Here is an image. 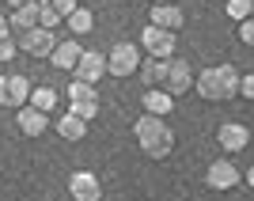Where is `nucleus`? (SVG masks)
Segmentation results:
<instances>
[{
  "instance_id": "18",
  "label": "nucleus",
  "mask_w": 254,
  "mask_h": 201,
  "mask_svg": "<svg viewBox=\"0 0 254 201\" xmlns=\"http://www.w3.org/2000/svg\"><path fill=\"white\" fill-rule=\"evenodd\" d=\"M137 76H140V87H144V91L163 87V80H167V61H159V57H144Z\"/></svg>"
},
{
  "instance_id": "10",
  "label": "nucleus",
  "mask_w": 254,
  "mask_h": 201,
  "mask_svg": "<svg viewBox=\"0 0 254 201\" xmlns=\"http://www.w3.org/2000/svg\"><path fill=\"white\" fill-rule=\"evenodd\" d=\"M8 23H11V34L19 38V34L34 31V27H42V0H31V4H19V8L8 11Z\"/></svg>"
},
{
  "instance_id": "4",
  "label": "nucleus",
  "mask_w": 254,
  "mask_h": 201,
  "mask_svg": "<svg viewBox=\"0 0 254 201\" xmlns=\"http://www.w3.org/2000/svg\"><path fill=\"white\" fill-rule=\"evenodd\" d=\"M243 182V171H239V163H235L232 156H220V159H212L209 167H205V186L216 194H228L235 190Z\"/></svg>"
},
{
  "instance_id": "20",
  "label": "nucleus",
  "mask_w": 254,
  "mask_h": 201,
  "mask_svg": "<svg viewBox=\"0 0 254 201\" xmlns=\"http://www.w3.org/2000/svg\"><path fill=\"white\" fill-rule=\"evenodd\" d=\"M64 27H68V34H72V38H84V34L95 31V15H91V11L80 4V8H76L68 19H64Z\"/></svg>"
},
{
  "instance_id": "6",
  "label": "nucleus",
  "mask_w": 254,
  "mask_h": 201,
  "mask_svg": "<svg viewBox=\"0 0 254 201\" xmlns=\"http://www.w3.org/2000/svg\"><path fill=\"white\" fill-rule=\"evenodd\" d=\"M175 46H179V34L175 31H163V27H156V23H148V27L140 31V50L148 53V57L171 61V57H175Z\"/></svg>"
},
{
  "instance_id": "33",
  "label": "nucleus",
  "mask_w": 254,
  "mask_h": 201,
  "mask_svg": "<svg viewBox=\"0 0 254 201\" xmlns=\"http://www.w3.org/2000/svg\"><path fill=\"white\" fill-rule=\"evenodd\" d=\"M80 4H84V0H80Z\"/></svg>"
},
{
  "instance_id": "14",
  "label": "nucleus",
  "mask_w": 254,
  "mask_h": 201,
  "mask_svg": "<svg viewBox=\"0 0 254 201\" xmlns=\"http://www.w3.org/2000/svg\"><path fill=\"white\" fill-rule=\"evenodd\" d=\"M148 23H156V27H163V31H182V23H186V11L179 8V4H152L148 11Z\"/></svg>"
},
{
  "instance_id": "23",
  "label": "nucleus",
  "mask_w": 254,
  "mask_h": 201,
  "mask_svg": "<svg viewBox=\"0 0 254 201\" xmlns=\"http://www.w3.org/2000/svg\"><path fill=\"white\" fill-rule=\"evenodd\" d=\"M15 53H19V38H15V34H4V38H0V65H8Z\"/></svg>"
},
{
  "instance_id": "2",
  "label": "nucleus",
  "mask_w": 254,
  "mask_h": 201,
  "mask_svg": "<svg viewBox=\"0 0 254 201\" xmlns=\"http://www.w3.org/2000/svg\"><path fill=\"white\" fill-rule=\"evenodd\" d=\"M133 133H137V144L148 159H167L175 152V133H171L167 118H156V114H140L133 122Z\"/></svg>"
},
{
  "instance_id": "17",
  "label": "nucleus",
  "mask_w": 254,
  "mask_h": 201,
  "mask_svg": "<svg viewBox=\"0 0 254 201\" xmlns=\"http://www.w3.org/2000/svg\"><path fill=\"white\" fill-rule=\"evenodd\" d=\"M140 106H144V114L167 118L171 110H175V95H171V91H163V87H152V91H144V95H140Z\"/></svg>"
},
{
  "instance_id": "3",
  "label": "nucleus",
  "mask_w": 254,
  "mask_h": 201,
  "mask_svg": "<svg viewBox=\"0 0 254 201\" xmlns=\"http://www.w3.org/2000/svg\"><path fill=\"white\" fill-rule=\"evenodd\" d=\"M106 72L126 80V76H137L140 72V46L137 42H114L110 53H106Z\"/></svg>"
},
{
  "instance_id": "11",
  "label": "nucleus",
  "mask_w": 254,
  "mask_h": 201,
  "mask_svg": "<svg viewBox=\"0 0 254 201\" xmlns=\"http://www.w3.org/2000/svg\"><path fill=\"white\" fill-rule=\"evenodd\" d=\"M68 194H72V201H99L103 198V182L91 171H72L68 175Z\"/></svg>"
},
{
  "instance_id": "21",
  "label": "nucleus",
  "mask_w": 254,
  "mask_h": 201,
  "mask_svg": "<svg viewBox=\"0 0 254 201\" xmlns=\"http://www.w3.org/2000/svg\"><path fill=\"white\" fill-rule=\"evenodd\" d=\"M31 106H38L42 114H53V106H57V91H53L50 84L34 87V91H31Z\"/></svg>"
},
{
  "instance_id": "15",
  "label": "nucleus",
  "mask_w": 254,
  "mask_h": 201,
  "mask_svg": "<svg viewBox=\"0 0 254 201\" xmlns=\"http://www.w3.org/2000/svg\"><path fill=\"white\" fill-rule=\"evenodd\" d=\"M80 57H84V50H80V38H68V42H57V50H53L50 65L57 68V72H76Z\"/></svg>"
},
{
  "instance_id": "22",
  "label": "nucleus",
  "mask_w": 254,
  "mask_h": 201,
  "mask_svg": "<svg viewBox=\"0 0 254 201\" xmlns=\"http://www.w3.org/2000/svg\"><path fill=\"white\" fill-rule=\"evenodd\" d=\"M228 19L232 23L254 19V0H228Z\"/></svg>"
},
{
  "instance_id": "8",
  "label": "nucleus",
  "mask_w": 254,
  "mask_h": 201,
  "mask_svg": "<svg viewBox=\"0 0 254 201\" xmlns=\"http://www.w3.org/2000/svg\"><path fill=\"white\" fill-rule=\"evenodd\" d=\"M19 50L27 53V57H34V61H50L53 50H57V34H53L50 27H34V31L19 34Z\"/></svg>"
},
{
  "instance_id": "13",
  "label": "nucleus",
  "mask_w": 254,
  "mask_h": 201,
  "mask_svg": "<svg viewBox=\"0 0 254 201\" xmlns=\"http://www.w3.org/2000/svg\"><path fill=\"white\" fill-rule=\"evenodd\" d=\"M76 80H87V84H99L103 76H110L106 72V53H99V50H84V57H80V65H76Z\"/></svg>"
},
{
  "instance_id": "12",
  "label": "nucleus",
  "mask_w": 254,
  "mask_h": 201,
  "mask_svg": "<svg viewBox=\"0 0 254 201\" xmlns=\"http://www.w3.org/2000/svg\"><path fill=\"white\" fill-rule=\"evenodd\" d=\"M15 126H19L23 137H42V133H50V114H42L38 106H19L15 110Z\"/></svg>"
},
{
  "instance_id": "28",
  "label": "nucleus",
  "mask_w": 254,
  "mask_h": 201,
  "mask_svg": "<svg viewBox=\"0 0 254 201\" xmlns=\"http://www.w3.org/2000/svg\"><path fill=\"white\" fill-rule=\"evenodd\" d=\"M11 34V23H8V8H4V0H0V38Z\"/></svg>"
},
{
  "instance_id": "16",
  "label": "nucleus",
  "mask_w": 254,
  "mask_h": 201,
  "mask_svg": "<svg viewBox=\"0 0 254 201\" xmlns=\"http://www.w3.org/2000/svg\"><path fill=\"white\" fill-rule=\"evenodd\" d=\"M53 133H57L61 140H68V144H76V140H84V137H87V122H84L80 114H72V110H68V114L57 118Z\"/></svg>"
},
{
  "instance_id": "27",
  "label": "nucleus",
  "mask_w": 254,
  "mask_h": 201,
  "mask_svg": "<svg viewBox=\"0 0 254 201\" xmlns=\"http://www.w3.org/2000/svg\"><path fill=\"white\" fill-rule=\"evenodd\" d=\"M239 42H243V46H254V19L239 23Z\"/></svg>"
},
{
  "instance_id": "19",
  "label": "nucleus",
  "mask_w": 254,
  "mask_h": 201,
  "mask_svg": "<svg viewBox=\"0 0 254 201\" xmlns=\"http://www.w3.org/2000/svg\"><path fill=\"white\" fill-rule=\"evenodd\" d=\"M31 91H34V84L27 80L23 72H8V106H27L31 103Z\"/></svg>"
},
{
  "instance_id": "32",
  "label": "nucleus",
  "mask_w": 254,
  "mask_h": 201,
  "mask_svg": "<svg viewBox=\"0 0 254 201\" xmlns=\"http://www.w3.org/2000/svg\"><path fill=\"white\" fill-rule=\"evenodd\" d=\"M152 4H175V0H152Z\"/></svg>"
},
{
  "instance_id": "9",
  "label": "nucleus",
  "mask_w": 254,
  "mask_h": 201,
  "mask_svg": "<svg viewBox=\"0 0 254 201\" xmlns=\"http://www.w3.org/2000/svg\"><path fill=\"white\" fill-rule=\"evenodd\" d=\"M216 144L224 148V156H239V152L251 144V129H247L243 122H224V126L216 129Z\"/></svg>"
},
{
  "instance_id": "26",
  "label": "nucleus",
  "mask_w": 254,
  "mask_h": 201,
  "mask_svg": "<svg viewBox=\"0 0 254 201\" xmlns=\"http://www.w3.org/2000/svg\"><path fill=\"white\" fill-rule=\"evenodd\" d=\"M57 23H64V15H57V11H50L42 4V27H50V31H57Z\"/></svg>"
},
{
  "instance_id": "30",
  "label": "nucleus",
  "mask_w": 254,
  "mask_h": 201,
  "mask_svg": "<svg viewBox=\"0 0 254 201\" xmlns=\"http://www.w3.org/2000/svg\"><path fill=\"white\" fill-rule=\"evenodd\" d=\"M243 182H247V186H251V190H254V163H251V167H247V175H243Z\"/></svg>"
},
{
  "instance_id": "5",
  "label": "nucleus",
  "mask_w": 254,
  "mask_h": 201,
  "mask_svg": "<svg viewBox=\"0 0 254 201\" xmlns=\"http://www.w3.org/2000/svg\"><path fill=\"white\" fill-rule=\"evenodd\" d=\"M68 110L72 114H80L84 122H95V114H99V91H95V84H87V80H76L72 76V84H68Z\"/></svg>"
},
{
  "instance_id": "29",
  "label": "nucleus",
  "mask_w": 254,
  "mask_h": 201,
  "mask_svg": "<svg viewBox=\"0 0 254 201\" xmlns=\"http://www.w3.org/2000/svg\"><path fill=\"white\" fill-rule=\"evenodd\" d=\"M0 106H8V76H0Z\"/></svg>"
},
{
  "instance_id": "31",
  "label": "nucleus",
  "mask_w": 254,
  "mask_h": 201,
  "mask_svg": "<svg viewBox=\"0 0 254 201\" xmlns=\"http://www.w3.org/2000/svg\"><path fill=\"white\" fill-rule=\"evenodd\" d=\"M19 4H31V0H4V8H8V11H11V8H19Z\"/></svg>"
},
{
  "instance_id": "7",
  "label": "nucleus",
  "mask_w": 254,
  "mask_h": 201,
  "mask_svg": "<svg viewBox=\"0 0 254 201\" xmlns=\"http://www.w3.org/2000/svg\"><path fill=\"white\" fill-rule=\"evenodd\" d=\"M197 84V72H193V65L186 57H171L167 61V80H163V91H171L175 99H182L186 91H193Z\"/></svg>"
},
{
  "instance_id": "25",
  "label": "nucleus",
  "mask_w": 254,
  "mask_h": 201,
  "mask_svg": "<svg viewBox=\"0 0 254 201\" xmlns=\"http://www.w3.org/2000/svg\"><path fill=\"white\" fill-rule=\"evenodd\" d=\"M239 99L254 103V72H243V76H239Z\"/></svg>"
},
{
  "instance_id": "1",
  "label": "nucleus",
  "mask_w": 254,
  "mask_h": 201,
  "mask_svg": "<svg viewBox=\"0 0 254 201\" xmlns=\"http://www.w3.org/2000/svg\"><path fill=\"white\" fill-rule=\"evenodd\" d=\"M239 68L235 65H212V68H201L197 72V84L193 91L205 99V103H232L239 95Z\"/></svg>"
},
{
  "instance_id": "24",
  "label": "nucleus",
  "mask_w": 254,
  "mask_h": 201,
  "mask_svg": "<svg viewBox=\"0 0 254 201\" xmlns=\"http://www.w3.org/2000/svg\"><path fill=\"white\" fill-rule=\"evenodd\" d=\"M42 4H46L50 11H57V15H64V19H68V15L80 8V0H42Z\"/></svg>"
}]
</instances>
